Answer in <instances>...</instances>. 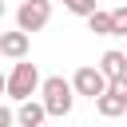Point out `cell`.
<instances>
[{
  "mask_svg": "<svg viewBox=\"0 0 127 127\" xmlns=\"http://www.w3.org/2000/svg\"><path fill=\"white\" fill-rule=\"evenodd\" d=\"M40 95H44V107H48V115L64 119V115L71 111L75 87H71V79H64V75H48V79L40 83Z\"/></svg>",
  "mask_w": 127,
  "mask_h": 127,
  "instance_id": "6da1fadb",
  "label": "cell"
},
{
  "mask_svg": "<svg viewBox=\"0 0 127 127\" xmlns=\"http://www.w3.org/2000/svg\"><path fill=\"white\" fill-rule=\"evenodd\" d=\"M40 83H44V79H40V67H36V64H28V60H16V67H12V75H8V91H4V95H12V99L20 103V99H32Z\"/></svg>",
  "mask_w": 127,
  "mask_h": 127,
  "instance_id": "7a4b0ae2",
  "label": "cell"
},
{
  "mask_svg": "<svg viewBox=\"0 0 127 127\" xmlns=\"http://www.w3.org/2000/svg\"><path fill=\"white\" fill-rule=\"evenodd\" d=\"M48 20H52V0H20V8H16V28L40 32V28H48Z\"/></svg>",
  "mask_w": 127,
  "mask_h": 127,
  "instance_id": "3957f363",
  "label": "cell"
},
{
  "mask_svg": "<svg viewBox=\"0 0 127 127\" xmlns=\"http://www.w3.org/2000/svg\"><path fill=\"white\" fill-rule=\"evenodd\" d=\"M107 75H103V67H79L75 75H71V87H75V95H87V99H99L103 91H107Z\"/></svg>",
  "mask_w": 127,
  "mask_h": 127,
  "instance_id": "277c9868",
  "label": "cell"
},
{
  "mask_svg": "<svg viewBox=\"0 0 127 127\" xmlns=\"http://www.w3.org/2000/svg\"><path fill=\"white\" fill-rule=\"evenodd\" d=\"M28 36H32V32H24V28H16V32H0V56H8V60H24V56H28Z\"/></svg>",
  "mask_w": 127,
  "mask_h": 127,
  "instance_id": "5b68a950",
  "label": "cell"
},
{
  "mask_svg": "<svg viewBox=\"0 0 127 127\" xmlns=\"http://www.w3.org/2000/svg\"><path fill=\"white\" fill-rule=\"evenodd\" d=\"M44 119H48V107H44V103H36V99H20L16 123H24V127H40Z\"/></svg>",
  "mask_w": 127,
  "mask_h": 127,
  "instance_id": "8992f818",
  "label": "cell"
},
{
  "mask_svg": "<svg viewBox=\"0 0 127 127\" xmlns=\"http://www.w3.org/2000/svg\"><path fill=\"white\" fill-rule=\"evenodd\" d=\"M95 107H99V115H103V119H115V115H123V111H127V95H119V91H111V87H107V91L95 99Z\"/></svg>",
  "mask_w": 127,
  "mask_h": 127,
  "instance_id": "52a82bcc",
  "label": "cell"
},
{
  "mask_svg": "<svg viewBox=\"0 0 127 127\" xmlns=\"http://www.w3.org/2000/svg\"><path fill=\"white\" fill-rule=\"evenodd\" d=\"M99 67H103V75H107V79H119V75H127V56L111 48V52H103V56H99Z\"/></svg>",
  "mask_w": 127,
  "mask_h": 127,
  "instance_id": "ba28073f",
  "label": "cell"
},
{
  "mask_svg": "<svg viewBox=\"0 0 127 127\" xmlns=\"http://www.w3.org/2000/svg\"><path fill=\"white\" fill-rule=\"evenodd\" d=\"M87 28H91L95 36H115V20H111V12H99V8L87 16Z\"/></svg>",
  "mask_w": 127,
  "mask_h": 127,
  "instance_id": "9c48e42d",
  "label": "cell"
},
{
  "mask_svg": "<svg viewBox=\"0 0 127 127\" xmlns=\"http://www.w3.org/2000/svg\"><path fill=\"white\" fill-rule=\"evenodd\" d=\"M64 8H67L71 16H83V20H87V16L99 8V0H64Z\"/></svg>",
  "mask_w": 127,
  "mask_h": 127,
  "instance_id": "30bf717a",
  "label": "cell"
},
{
  "mask_svg": "<svg viewBox=\"0 0 127 127\" xmlns=\"http://www.w3.org/2000/svg\"><path fill=\"white\" fill-rule=\"evenodd\" d=\"M111 20H115V36H127V4H123V8H115V12H111Z\"/></svg>",
  "mask_w": 127,
  "mask_h": 127,
  "instance_id": "8fae6325",
  "label": "cell"
},
{
  "mask_svg": "<svg viewBox=\"0 0 127 127\" xmlns=\"http://www.w3.org/2000/svg\"><path fill=\"white\" fill-rule=\"evenodd\" d=\"M107 87H111V91H119V95H127V75H119V79H111Z\"/></svg>",
  "mask_w": 127,
  "mask_h": 127,
  "instance_id": "7c38bea8",
  "label": "cell"
},
{
  "mask_svg": "<svg viewBox=\"0 0 127 127\" xmlns=\"http://www.w3.org/2000/svg\"><path fill=\"white\" fill-rule=\"evenodd\" d=\"M8 123H16V111H8V107H0V127H8Z\"/></svg>",
  "mask_w": 127,
  "mask_h": 127,
  "instance_id": "4fadbf2b",
  "label": "cell"
},
{
  "mask_svg": "<svg viewBox=\"0 0 127 127\" xmlns=\"http://www.w3.org/2000/svg\"><path fill=\"white\" fill-rule=\"evenodd\" d=\"M0 91H8V75H0Z\"/></svg>",
  "mask_w": 127,
  "mask_h": 127,
  "instance_id": "5bb4252c",
  "label": "cell"
},
{
  "mask_svg": "<svg viewBox=\"0 0 127 127\" xmlns=\"http://www.w3.org/2000/svg\"><path fill=\"white\" fill-rule=\"evenodd\" d=\"M4 8H8V4H4V0H0V16H4Z\"/></svg>",
  "mask_w": 127,
  "mask_h": 127,
  "instance_id": "9a60e30c",
  "label": "cell"
}]
</instances>
